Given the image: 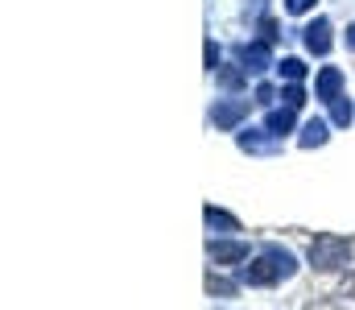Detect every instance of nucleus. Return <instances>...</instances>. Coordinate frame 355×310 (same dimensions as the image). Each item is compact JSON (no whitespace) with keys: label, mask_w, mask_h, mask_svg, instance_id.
<instances>
[{"label":"nucleus","mask_w":355,"mask_h":310,"mask_svg":"<svg viewBox=\"0 0 355 310\" xmlns=\"http://www.w3.org/2000/svg\"><path fill=\"white\" fill-rule=\"evenodd\" d=\"M352 252H355V244L347 236H335V232L310 236V248H306L314 273H339V269H347L352 265Z\"/></svg>","instance_id":"obj_1"},{"label":"nucleus","mask_w":355,"mask_h":310,"mask_svg":"<svg viewBox=\"0 0 355 310\" xmlns=\"http://www.w3.org/2000/svg\"><path fill=\"white\" fill-rule=\"evenodd\" d=\"M236 145L248 157H277L281 153V137H272L268 128H252V124H240L236 128Z\"/></svg>","instance_id":"obj_2"},{"label":"nucleus","mask_w":355,"mask_h":310,"mask_svg":"<svg viewBox=\"0 0 355 310\" xmlns=\"http://www.w3.org/2000/svg\"><path fill=\"white\" fill-rule=\"evenodd\" d=\"M207 257H211V265H227V269H236V265L248 261V244L236 240V236H211V240H207Z\"/></svg>","instance_id":"obj_3"},{"label":"nucleus","mask_w":355,"mask_h":310,"mask_svg":"<svg viewBox=\"0 0 355 310\" xmlns=\"http://www.w3.org/2000/svg\"><path fill=\"white\" fill-rule=\"evenodd\" d=\"M236 58H240V67L248 71V75H265L268 67H277L272 62V42H240L236 46Z\"/></svg>","instance_id":"obj_4"},{"label":"nucleus","mask_w":355,"mask_h":310,"mask_svg":"<svg viewBox=\"0 0 355 310\" xmlns=\"http://www.w3.org/2000/svg\"><path fill=\"white\" fill-rule=\"evenodd\" d=\"M302 46H306L314 58H327L331 46H335V25H331L327 17H314V21L302 29Z\"/></svg>","instance_id":"obj_5"},{"label":"nucleus","mask_w":355,"mask_h":310,"mask_svg":"<svg viewBox=\"0 0 355 310\" xmlns=\"http://www.w3.org/2000/svg\"><path fill=\"white\" fill-rule=\"evenodd\" d=\"M248 120V100H215L211 103V124L219 132H236Z\"/></svg>","instance_id":"obj_6"},{"label":"nucleus","mask_w":355,"mask_h":310,"mask_svg":"<svg viewBox=\"0 0 355 310\" xmlns=\"http://www.w3.org/2000/svg\"><path fill=\"white\" fill-rule=\"evenodd\" d=\"M343 92H347V75H343L339 67H322L318 79H314V100L318 103H335Z\"/></svg>","instance_id":"obj_7"},{"label":"nucleus","mask_w":355,"mask_h":310,"mask_svg":"<svg viewBox=\"0 0 355 310\" xmlns=\"http://www.w3.org/2000/svg\"><path fill=\"white\" fill-rule=\"evenodd\" d=\"M265 128L272 132V137H281V141H285V137L297 128V107H293V103H285V107H268Z\"/></svg>","instance_id":"obj_8"},{"label":"nucleus","mask_w":355,"mask_h":310,"mask_svg":"<svg viewBox=\"0 0 355 310\" xmlns=\"http://www.w3.org/2000/svg\"><path fill=\"white\" fill-rule=\"evenodd\" d=\"M327 141H331V120H318V116H314V120H306V124L297 128V145H302V149H322Z\"/></svg>","instance_id":"obj_9"},{"label":"nucleus","mask_w":355,"mask_h":310,"mask_svg":"<svg viewBox=\"0 0 355 310\" xmlns=\"http://www.w3.org/2000/svg\"><path fill=\"white\" fill-rule=\"evenodd\" d=\"M202 219H207V227H211L215 236H236V232H240V219H236L232 211H223V207H207Z\"/></svg>","instance_id":"obj_10"},{"label":"nucleus","mask_w":355,"mask_h":310,"mask_svg":"<svg viewBox=\"0 0 355 310\" xmlns=\"http://www.w3.org/2000/svg\"><path fill=\"white\" fill-rule=\"evenodd\" d=\"M207 294H211V298L232 302V298L240 294V282H227V277H219V273H207Z\"/></svg>","instance_id":"obj_11"},{"label":"nucleus","mask_w":355,"mask_h":310,"mask_svg":"<svg viewBox=\"0 0 355 310\" xmlns=\"http://www.w3.org/2000/svg\"><path fill=\"white\" fill-rule=\"evenodd\" d=\"M352 120H355V103L347 100V92H343L339 100L331 103V124H335V128H347Z\"/></svg>","instance_id":"obj_12"},{"label":"nucleus","mask_w":355,"mask_h":310,"mask_svg":"<svg viewBox=\"0 0 355 310\" xmlns=\"http://www.w3.org/2000/svg\"><path fill=\"white\" fill-rule=\"evenodd\" d=\"M244 75H248L244 67H219V71H215L219 87H227V92H240V87H244Z\"/></svg>","instance_id":"obj_13"},{"label":"nucleus","mask_w":355,"mask_h":310,"mask_svg":"<svg viewBox=\"0 0 355 310\" xmlns=\"http://www.w3.org/2000/svg\"><path fill=\"white\" fill-rule=\"evenodd\" d=\"M306 71H310V67H306L302 58H281V62H277V75L289 79V83H293V79H306Z\"/></svg>","instance_id":"obj_14"},{"label":"nucleus","mask_w":355,"mask_h":310,"mask_svg":"<svg viewBox=\"0 0 355 310\" xmlns=\"http://www.w3.org/2000/svg\"><path fill=\"white\" fill-rule=\"evenodd\" d=\"M281 100L293 103V107H302V103H306V87H302V79H293V83H289V87L281 92Z\"/></svg>","instance_id":"obj_15"},{"label":"nucleus","mask_w":355,"mask_h":310,"mask_svg":"<svg viewBox=\"0 0 355 310\" xmlns=\"http://www.w3.org/2000/svg\"><path fill=\"white\" fill-rule=\"evenodd\" d=\"M314 4L318 0H285V12L289 17H306V12H314Z\"/></svg>","instance_id":"obj_16"},{"label":"nucleus","mask_w":355,"mask_h":310,"mask_svg":"<svg viewBox=\"0 0 355 310\" xmlns=\"http://www.w3.org/2000/svg\"><path fill=\"white\" fill-rule=\"evenodd\" d=\"M272 100H277V87H272V83H261V87H257V103H265L268 107Z\"/></svg>","instance_id":"obj_17"},{"label":"nucleus","mask_w":355,"mask_h":310,"mask_svg":"<svg viewBox=\"0 0 355 310\" xmlns=\"http://www.w3.org/2000/svg\"><path fill=\"white\" fill-rule=\"evenodd\" d=\"M207 71H211V75L219 71V46H215V42H207Z\"/></svg>","instance_id":"obj_18"},{"label":"nucleus","mask_w":355,"mask_h":310,"mask_svg":"<svg viewBox=\"0 0 355 310\" xmlns=\"http://www.w3.org/2000/svg\"><path fill=\"white\" fill-rule=\"evenodd\" d=\"M261 37L265 42H277V21L272 17H261Z\"/></svg>","instance_id":"obj_19"},{"label":"nucleus","mask_w":355,"mask_h":310,"mask_svg":"<svg viewBox=\"0 0 355 310\" xmlns=\"http://www.w3.org/2000/svg\"><path fill=\"white\" fill-rule=\"evenodd\" d=\"M261 12H265V0H248V4H244V17H252V21H257Z\"/></svg>","instance_id":"obj_20"},{"label":"nucleus","mask_w":355,"mask_h":310,"mask_svg":"<svg viewBox=\"0 0 355 310\" xmlns=\"http://www.w3.org/2000/svg\"><path fill=\"white\" fill-rule=\"evenodd\" d=\"M347 50H352V54H355V21H352V25H347Z\"/></svg>","instance_id":"obj_21"}]
</instances>
